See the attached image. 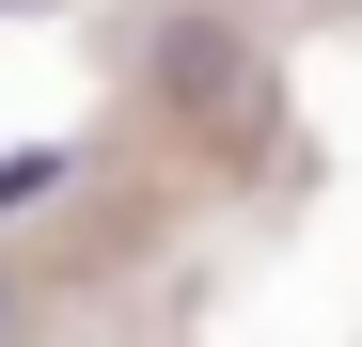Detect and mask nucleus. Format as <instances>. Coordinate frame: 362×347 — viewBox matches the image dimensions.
<instances>
[{"label": "nucleus", "mask_w": 362, "mask_h": 347, "mask_svg": "<svg viewBox=\"0 0 362 347\" xmlns=\"http://www.w3.org/2000/svg\"><path fill=\"white\" fill-rule=\"evenodd\" d=\"M0 347H16V268H0Z\"/></svg>", "instance_id": "2"}, {"label": "nucleus", "mask_w": 362, "mask_h": 347, "mask_svg": "<svg viewBox=\"0 0 362 347\" xmlns=\"http://www.w3.org/2000/svg\"><path fill=\"white\" fill-rule=\"evenodd\" d=\"M142 64H158V95H173V110H236V95H252V47H236L221 16H158Z\"/></svg>", "instance_id": "1"}]
</instances>
